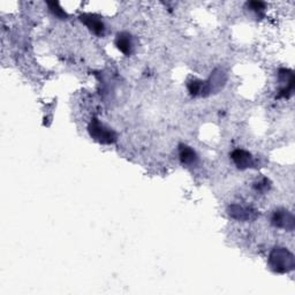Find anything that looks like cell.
<instances>
[{
  "mask_svg": "<svg viewBox=\"0 0 295 295\" xmlns=\"http://www.w3.org/2000/svg\"><path fill=\"white\" fill-rule=\"evenodd\" d=\"M269 264L276 272H288L294 269V256L285 248H274L270 254Z\"/></svg>",
  "mask_w": 295,
  "mask_h": 295,
  "instance_id": "6da1fadb",
  "label": "cell"
},
{
  "mask_svg": "<svg viewBox=\"0 0 295 295\" xmlns=\"http://www.w3.org/2000/svg\"><path fill=\"white\" fill-rule=\"evenodd\" d=\"M88 131L90 136L100 143L111 144L113 142H116L117 140L116 133L113 132L111 128L106 127L104 124H102L101 121L97 119H93L91 123H90Z\"/></svg>",
  "mask_w": 295,
  "mask_h": 295,
  "instance_id": "7a4b0ae2",
  "label": "cell"
},
{
  "mask_svg": "<svg viewBox=\"0 0 295 295\" xmlns=\"http://www.w3.org/2000/svg\"><path fill=\"white\" fill-rule=\"evenodd\" d=\"M82 23L88 27L89 30L97 36H103L105 34V25L100 17L95 14H82L80 17Z\"/></svg>",
  "mask_w": 295,
  "mask_h": 295,
  "instance_id": "3957f363",
  "label": "cell"
},
{
  "mask_svg": "<svg viewBox=\"0 0 295 295\" xmlns=\"http://www.w3.org/2000/svg\"><path fill=\"white\" fill-rule=\"evenodd\" d=\"M271 223L276 227H281V229L293 230L294 226V218L293 215L289 214L286 210H276L271 217Z\"/></svg>",
  "mask_w": 295,
  "mask_h": 295,
  "instance_id": "277c9868",
  "label": "cell"
},
{
  "mask_svg": "<svg viewBox=\"0 0 295 295\" xmlns=\"http://www.w3.org/2000/svg\"><path fill=\"white\" fill-rule=\"evenodd\" d=\"M231 158L235 164V166L240 168V170H247V168L254 166V158L251 153L242 150V149H238V150L232 152Z\"/></svg>",
  "mask_w": 295,
  "mask_h": 295,
  "instance_id": "5b68a950",
  "label": "cell"
},
{
  "mask_svg": "<svg viewBox=\"0 0 295 295\" xmlns=\"http://www.w3.org/2000/svg\"><path fill=\"white\" fill-rule=\"evenodd\" d=\"M279 80L284 83V86L280 89V95H279V97H287L289 93H292L294 88L293 72L288 69H280V72H279Z\"/></svg>",
  "mask_w": 295,
  "mask_h": 295,
  "instance_id": "8992f818",
  "label": "cell"
},
{
  "mask_svg": "<svg viewBox=\"0 0 295 295\" xmlns=\"http://www.w3.org/2000/svg\"><path fill=\"white\" fill-rule=\"evenodd\" d=\"M116 45L126 56H131L132 54L133 41L131 35H128L127 33H121L118 35L116 38Z\"/></svg>",
  "mask_w": 295,
  "mask_h": 295,
  "instance_id": "52a82bcc",
  "label": "cell"
},
{
  "mask_svg": "<svg viewBox=\"0 0 295 295\" xmlns=\"http://www.w3.org/2000/svg\"><path fill=\"white\" fill-rule=\"evenodd\" d=\"M179 157L181 163L183 165H188V166L196 165L199 160V157L196 155V152L192 150L190 147H188V145H180Z\"/></svg>",
  "mask_w": 295,
  "mask_h": 295,
  "instance_id": "ba28073f",
  "label": "cell"
},
{
  "mask_svg": "<svg viewBox=\"0 0 295 295\" xmlns=\"http://www.w3.org/2000/svg\"><path fill=\"white\" fill-rule=\"evenodd\" d=\"M188 89H189V92L191 95H199L200 92H202L203 82L199 80H192L191 82H189V84H188Z\"/></svg>",
  "mask_w": 295,
  "mask_h": 295,
  "instance_id": "9c48e42d",
  "label": "cell"
},
{
  "mask_svg": "<svg viewBox=\"0 0 295 295\" xmlns=\"http://www.w3.org/2000/svg\"><path fill=\"white\" fill-rule=\"evenodd\" d=\"M49 5V7H50V11L52 12V13L56 15L57 18H59V19H64V18H66L67 17V14H66V12L61 9L60 6H59V4L58 3H49L48 4Z\"/></svg>",
  "mask_w": 295,
  "mask_h": 295,
  "instance_id": "30bf717a",
  "label": "cell"
},
{
  "mask_svg": "<svg viewBox=\"0 0 295 295\" xmlns=\"http://www.w3.org/2000/svg\"><path fill=\"white\" fill-rule=\"evenodd\" d=\"M248 6L250 7L251 10L253 11H255V12H261V11H263L264 10V4L263 3H258V2H251V3H249L248 4Z\"/></svg>",
  "mask_w": 295,
  "mask_h": 295,
  "instance_id": "8fae6325",
  "label": "cell"
},
{
  "mask_svg": "<svg viewBox=\"0 0 295 295\" xmlns=\"http://www.w3.org/2000/svg\"><path fill=\"white\" fill-rule=\"evenodd\" d=\"M255 188H256V190H258V191L267 190V188H269V184H267V180L263 179L262 181H258V183L255 184Z\"/></svg>",
  "mask_w": 295,
  "mask_h": 295,
  "instance_id": "7c38bea8",
  "label": "cell"
}]
</instances>
